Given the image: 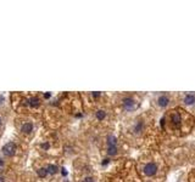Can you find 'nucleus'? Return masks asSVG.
<instances>
[{
	"label": "nucleus",
	"mask_w": 195,
	"mask_h": 182,
	"mask_svg": "<svg viewBox=\"0 0 195 182\" xmlns=\"http://www.w3.org/2000/svg\"><path fill=\"white\" fill-rule=\"evenodd\" d=\"M194 115L183 107H174L168 109L161 118V126L163 131L178 137L186 136L194 129Z\"/></svg>",
	"instance_id": "f257e3e1"
},
{
	"label": "nucleus",
	"mask_w": 195,
	"mask_h": 182,
	"mask_svg": "<svg viewBox=\"0 0 195 182\" xmlns=\"http://www.w3.org/2000/svg\"><path fill=\"white\" fill-rule=\"evenodd\" d=\"M161 167H162L161 159L157 155L152 154V153L144 155L138 161V171H139V174L144 178H148V180L156 178L161 174Z\"/></svg>",
	"instance_id": "f03ea898"
},
{
	"label": "nucleus",
	"mask_w": 195,
	"mask_h": 182,
	"mask_svg": "<svg viewBox=\"0 0 195 182\" xmlns=\"http://www.w3.org/2000/svg\"><path fill=\"white\" fill-rule=\"evenodd\" d=\"M150 124H151V119H148V115H139L138 118H135L133 120V123L131 124L129 129H128V134L132 137L135 138H142L144 137L148 131L150 130Z\"/></svg>",
	"instance_id": "7ed1b4c3"
},
{
	"label": "nucleus",
	"mask_w": 195,
	"mask_h": 182,
	"mask_svg": "<svg viewBox=\"0 0 195 182\" xmlns=\"http://www.w3.org/2000/svg\"><path fill=\"white\" fill-rule=\"evenodd\" d=\"M140 102L135 95H125L121 99V107L126 112H134L139 108Z\"/></svg>",
	"instance_id": "20e7f679"
},
{
	"label": "nucleus",
	"mask_w": 195,
	"mask_h": 182,
	"mask_svg": "<svg viewBox=\"0 0 195 182\" xmlns=\"http://www.w3.org/2000/svg\"><path fill=\"white\" fill-rule=\"evenodd\" d=\"M172 99L173 97L169 94H159L154 100V105L157 109H167L171 106Z\"/></svg>",
	"instance_id": "39448f33"
},
{
	"label": "nucleus",
	"mask_w": 195,
	"mask_h": 182,
	"mask_svg": "<svg viewBox=\"0 0 195 182\" xmlns=\"http://www.w3.org/2000/svg\"><path fill=\"white\" fill-rule=\"evenodd\" d=\"M180 103L184 107H195V94L194 93H185L180 95Z\"/></svg>",
	"instance_id": "423d86ee"
},
{
	"label": "nucleus",
	"mask_w": 195,
	"mask_h": 182,
	"mask_svg": "<svg viewBox=\"0 0 195 182\" xmlns=\"http://www.w3.org/2000/svg\"><path fill=\"white\" fill-rule=\"evenodd\" d=\"M3 154L6 157H12L16 153V145L14 142H9L3 147Z\"/></svg>",
	"instance_id": "0eeeda50"
},
{
	"label": "nucleus",
	"mask_w": 195,
	"mask_h": 182,
	"mask_svg": "<svg viewBox=\"0 0 195 182\" xmlns=\"http://www.w3.org/2000/svg\"><path fill=\"white\" fill-rule=\"evenodd\" d=\"M40 99L37 96H29L28 99H26V105L31 108H38L40 106Z\"/></svg>",
	"instance_id": "6e6552de"
},
{
	"label": "nucleus",
	"mask_w": 195,
	"mask_h": 182,
	"mask_svg": "<svg viewBox=\"0 0 195 182\" xmlns=\"http://www.w3.org/2000/svg\"><path fill=\"white\" fill-rule=\"evenodd\" d=\"M20 130H21V132H22V134H26V135L31 134V132L33 131V123H31V122H26V123H23V124L21 125Z\"/></svg>",
	"instance_id": "1a4fd4ad"
},
{
	"label": "nucleus",
	"mask_w": 195,
	"mask_h": 182,
	"mask_svg": "<svg viewBox=\"0 0 195 182\" xmlns=\"http://www.w3.org/2000/svg\"><path fill=\"white\" fill-rule=\"evenodd\" d=\"M106 117H108V112L104 111V109H98L95 112V118L99 122H104L106 119Z\"/></svg>",
	"instance_id": "9d476101"
},
{
	"label": "nucleus",
	"mask_w": 195,
	"mask_h": 182,
	"mask_svg": "<svg viewBox=\"0 0 195 182\" xmlns=\"http://www.w3.org/2000/svg\"><path fill=\"white\" fill-rule=\"evenodd\" d=\"M117 145H108V154L109 155H116L117 154Z\"/></svg>",
	"instance_id": "9b49d317"
},
{
	"label": "nucleus",
	"mask_w": 195,
	"mask_h": 182,
	"mask_svg": "<svg viewBox=\"0 0 195 182\" xmlns=\"http://www.w3.org/2000/svg\"><path fill=\"white\" fill-rule=\"evenodd\" d=\"M46 171H48V174L54 175V174H56V172H57V167H56L55 165H49V166H48V169H46Z\"/></svg>",
	"instance_id": "f8f14e48"
},
{
	"label": "nucleus",
	"mask_w": 195,
	"mask_h": 182,
	"mask_svg": "<svg viewBox=\"0 0 195 182\" xmlns=\"http://www.w3.org/2000/svg\"><path fill=\"white\" fill-rule=\"evenodd\" d=\"M189 182H195V170H193L189 175Z\"/></svg>",
	"instance_id": "ddd939ff"
},
{
	"label": "nucleus",
	"mask_w": 195,
	"mask_h": 182,
	"mask_svg": "<svg viewBox=\"0 0 195 182\" xmlns=\"http://www.w3.org/2000/svg\"><path fill=\"white\" fill-rule=\"evenodd\" d=\"M38 174H39V176H40V177H44V176L48 174V171H46V169H39Z\"/></svg>",
	"instance_id": "4468645a"
},
{
	"label": "nucleus",
	"mask_w": 195,
	"mask_h": 182,
	"mask_svg": "<svg viewBox=\"0 0 195 182\" xmlns=\"http://www.w3.org/2000/svg\"><path fill=\"white\" fill-rule=\"evenodd\" d=\"M84 182H93V178H89V177H88V178L84 180Z\"/></svg>",
	"instance_id": "2eb2a0df"
},
{
	"label": "nucleus",
	"mask_w": 195,
	"mask_h": 182,
	"mask_svg": "<svg viewBox=\"0 0 195 182\" xmlns=\"http://www.w3.org/2000/svg\"><path fill=\"white\" fill-rule=\"evenodd\" d=\"M0 182H5V178L3 176H0Z\"/></svg>",
	"instance_id": "dca6fc26"
},
{
	"label": "nucleus",
	"mask_w": 195,
	"mask_h": 182,
	"mask_svg": "<svg viewBox=\"0 0 195 182\" xmlns=\"http://www.w3.org/2000/svg\"><path fill=\"white\" fill-rule=\"evenodd\" d=\"M2 123H3V119H2V117H0V125H2Z\"/></svg>",
	"instance_id": "f3484780"
}]
</instances>
